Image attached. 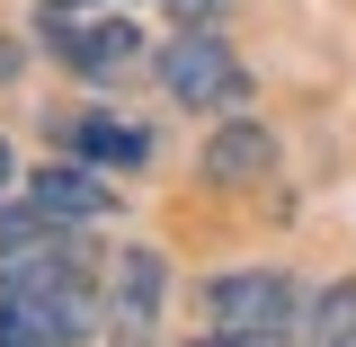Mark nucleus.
<instances>
[{
  "instance_id": "obj_9",
  "label": "nucleus",
  "mask_w": 356,
  "mask_h": 347,
  "mask_svg": "<svg viewBox=\"0 0 356 347\" xmlns=\"http://www.w3.org/2000/svg\"><path fill=\"white\" fill-rule=\"evenodd\" d=\"M170 9V27H222L232 18V0H161Z\"/></svg>"
},
{
  "instance_id": "obj_13",
  "label": "nucleus",
  "mask_w": 356,
  "mask_h": 347,
  "mask_svg": "<svg viewBox=\"0 0 356 347\" xmlns=\"http://www.w3.org/2000/svg\"><path fill=\"white\" fill-rule=\"evenodd\" d=\"M107 347H116V339H107Z\"/></svg>"
},
{
  "instance_id": "obj_7",
  "label": "nucleus",
  "mask_w": 356,
  "mask_h": 347,
  "mask_svg": "<svg viewBox=\"0 0 356 347\" xmlns=\"http://www.w3.org/2000/svg\"><path fill=\"white\" fill-rule=\"evenodd\" d=\"M205 178H214V187H267V178H276V134H267L259 116H214Z\"/></svg>"
},
{
  "instance_id": "obj_1",
  "label": "nucleus",
  "mask_w": 356,
  "mask_h": 347,
  "mask_svg": "<svg viewBox=\"0 0 356 347\" xmlns=\"http://www.w3.org/2000/svg\"><path fill=\"white\" fill-rule=\"evenodd\" d=\"M303 303L312 294L285 276V267H222V276H205V294H196L205 330L250 339V347H294L303 339Z\"/></svg>"
},
{
  "instance_id": "obj_11",
  "label": "nucleus",
  "mask_w": 356,
  "mask_h": 347,
  "mask_svg": "<svg viewBox=\"0 0 356 347\" xmlns=\"http://www.w3.org/2000/svg\"><path fill=\"white\" fill-rule=\"evenodd\" d=\"M36 9H125V0H36Z\"/></svg>"
},
{
  "instance_id": "obj_10",
  "label": "nucleus",
  "mask_w": 356,
  "mask_h": 347,
  "mask_svg": "<svg viewBox=\"0 0 356 347\" xmlns=\"http://www.w3.org/2000/svg\"><path fill=\"white\" fill-rule=\"evenodd\" d=\"M18 196V152H9V134H0V205Z\"/></svg>"
},
{
  "instance_id": "obj_3",
  "label": "nucleus",
  "mask_w": 356,
  "mask_h": 347,
  "mask_svg": "<svg viewBox=\"0 0 356 347\" xmlns=\"http://www.w3.org/2000/svg\"><path fill=\"white\" fill-rule=\"evenodd\" d=\"M161 312H170V259L152 241H125L116 259L98 267V339L152 347L161 339Z\"/></svg>"
},
{
  "instance_id": "obj_8",
  "label": "nucleus",
  "mask_w": 356,
  "mask_h": 347,
  "mask_svg": "<svg viewBox=\"0 0 356 347\" xmlns=\"http://www.w3.org/2000/svg\"><path fill=\"white\" fill-rule=\"evenodd\" d=\"M294 347H356V276L321 285V294L303 303V339Z\"/></svg>"
},
{
  "instance_id": "obj_2",
  "label": "nucleus",
  "mask_w": 356,
  "mask_h": 347,
  "mask_svg": "<svg viewBox=\"0 0 356 347\" xmlns=\"http://www.w3.org/2000/svg\"><path fill=\"white\" fill-rule=\"evenodd\" d=\"M161 89L178 98V116H241L250 107V63L222 27H170V45L152 54Z\"/></svg>"
},
{
  "instance_id": "obj_12",
  "label": "nucleus",
  "mask_w": 356,
  "mask_h": 347,
  "mask_svg": "<svg viewBox=\"0 0 356 347\" xmlns=\"http://www.w3.org/2000/svg\"><path fill=\"white\" fill-rule=\"evenodd\" d=\"M187 347H250V339H222V330H196Z\"/></svg>"
},
{
  "instance_id": "obj_6",
  "label": "nucleus",
  "mask_w": 356,
  "mask_h": 347,
  "mask_svg": "<svg viewBox=\"0 0 356 347\" xmlns=\"http://www.w3.org/2000/svg\"><path fill=\"white\" fill-rule=\"evenodd\" d=\"M54 152L63 161H89V170H107V178H134L152 161V134L134 125V116H116V107H54Z\"/></svg>"
},
{
  "instance_id": "obj_4",
  "label": "nucleus",
  "mask_w": 356,
  "mask_h": 347,
  "mask_svg": "<svg viewBox=\"0 0 356 347\" xmlns=\"http://www.w3.org/2000/svg\"><path fill=\"white\" fill-rule=\"evenodd\" d=\"M36 36H44V54L72 81H125L134 63H143V36H134V18H116V9H36Z\"/></svg>"
},
{
  "instance_id": "obj_5",
  "label": "nucleus",
  "mask_w": 356,
  "mask_h": 347,
  "mask_svg": "<svg viewBox=\"0 0 356 347\" xmlns=\"http://www.w3.org/2000/svg\"><path fill=\"white\" fill-rule=\"evenodd\" d=\"M18 214L54 223V232H89V223H107L125 205V187L107 170H89V161H36V178H18V196H9Z\"/></svg>"
}]
</instances>
